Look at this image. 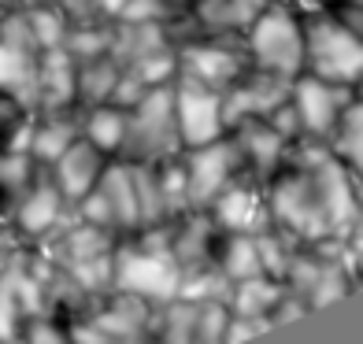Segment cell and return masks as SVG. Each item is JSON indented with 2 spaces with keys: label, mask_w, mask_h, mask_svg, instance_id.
<instances>
[{
  "label": "cell",
  "mask_w": 363,
  "mask_h": 344,
  "mask_svg": "<svg viewBox=\"0 0 363 344\" xmlns=\"http://www.w3.org/2000/svg\"><path fill=\"white\" fill-rule=\"evenodd\" d=\"M304 71L349 89L363 74V41L330 8H315L304 19Z\"/></svg>",
  "instance_id": "1"
},
{
  "label": "cell",
  "mask_w": 363,
  "mask_h": 344,
  "mask_svg": "<svg viewBox=\"0 0 363 344\" xmlns=\"http://www.w3.org/2000/svg\"><path fill=\"white\" fill-rule=\"evenodd\" d=\"M249 52L259 71L296 78L304 71V19L282 4L263 8L249 26Z\"/></svg>",
  "instance_id": "2"
},
{
  "label": "cell",
  "mask_w": 363,
  "mask_h": 344,
  "mask_svg": "<svg viewBox=\"0 0 363 344\" xmlns=\"http://www.w3.org/2000/svg\"><path fill=\"white\" fill-rule=\"evenodd\" d=\"M352 101L349 86H337V81H326L315 74H296L289 86V104L296 111V122H301V134L311 137H330L341 122L345 108Z\"/></svg>",
  "instance_id": "3"
},
{
  "label": "cell",
  "mask_w": 363,
  "mask_h": 344,
  "mask_svg": "<svg viewBox=\"0 0 363 344\" xmlns=\"http://www.w3.org/2000/svg\"><path fill=\"white\" fill-rule=\"evenodd\" d=\"M174 130H178V141H186L189 149H201V144L219 141L223 130H226L223 96L216 89L201 86V81L182 86L178 101H174Z\"/></svg>",
  "instance_id": "4"
},
{
  "label": "cell",
  "mask_w": 363,
  "mask_h": 344,
  "mask_svg": "<svg viewBox=\"0 0 363 344\" xmlns=\"http://www.w3.org/2000/svg\"><path fill=\"white\" fill-rule=\"evenodd\" d=\"M115 282H119V289L145 300H171L174 292H182V274L163 256L148 252H119Z\"/></svg>",
  "instance_id": "5"
},
{
  "label": "cell",
  "mask_w": 363,
  "mask_h": 344,
  "mask_svg": "<svg viewBox=\"0 0 363 344\" xmlns=\"http://www.w3.org/2000/svg\"><path fill=\"white\" fill-rule=\"evenodd\" d=\"M238 163V144H201L193 156H189V171H186V193L196 196V204L219 196L230 182V171Z\"/></svg>",
  "instance_id": "6"
},
{
  "label": "cell",
  "mask_w": 363,
  "mask_h": 344,
  "mask_svg": "<svg viewBox=\"0 0 363 344\" xmlns=\"http://www.w3.org/2000/svg\"><path fill=\"white\" fill-rule=\"evenodd\" d=\"M60 193L63 196H74V200H86V196L93 193V185L101 182V149L89 141H71L67 152H63L60 159Z\"/></svg>",
  "instance_id": "7"
},
{
  "label": "cell",
  "mask_w": 363,
  "mask_h": 344,
  "mask_svg": "<svg viewBox=\"0 0 363 344\" xmlns=\"http://www.w3.org/2000/svg\"><path fill=\"white\" fill-rule=\"evenodd\" d=\"M182 63L193 81H201L208 89H219L226 81H238L241 78V59L230 56L223 45H196L182 52Z\"/></svg>",
  "instance_id": "8"
},
{
  "label": "cell",
  "mask_w": 363,
  "mask_h": 344,
  "mask_svg": "<svg viewBox=\"0 0 363 344\" xmlns=\"http://www.w3.org/2000/svg\"><path fill=\"white\" fill-rule=\"evenodd\" d=\"M216 211H219V222H223L226 229H234V234H252V229L263 226V219H259L263 207H259V200H256V193L241 189V185L223 189Z\"/></svg>",
  "instance_id": "9"
},
{
  "label": "cell",
  "mask_w": 363,
  "mask_h": 344,
  "mask_svg": "<svg viewBox=\"0 0 363 344\" xmlns=\"http://www.w3.org/2000/svg\"><path fill=\"white\" fill-rule=\"evenodd\" d=\"M330 137H334L337 159L349 163V167H356V171H363V101H359V96H352V101H349V108H345L337 130Z\"/></svg>",
  "instance_id": "10"
},
{
  "label": "cell",
  "mask_w": 363,
  "mask_h": 344,
  "mask_svg": "<svg viewBox=\"0 0 363 344\" xmlns=\"http://www.w3.org/2000/svg\"><path fill=\"white\" fill-rule=\"evenodd\" d=\"M238 315L241 319H263L267 311H274L278 304H282V292H278V285L267 282V274H256V277H245V282L238 285Z\"/></svg>",
  "instance_id": "11"
},
{
  "label": "cell",
  "mask_w": 363,
  "mask_h": 344,
  "mask_svg": "<svg viewBox=\"0 0 363 344\" xmlns=\"http://www.w3.org/2000/svg\"><path fill=\"white\" fill-rule=\"evenodd\" d=\"M60 215V189H34L19 207V226L23 234H45Z\"/></svg>",
  "instance_id": "12"
},
{
  "label": "cell",
  "mask_w": 363,
  "mask_h": 344,
  "mask_svg": "<svg viewBox=\"0 0 363 344\" xmlns=\"http://www.w3.org/2000/svg\"><path fill=\"white\" fill-rule=\"evenodd\" d=\"M126 141V115L115 108H101L89 115V144H96L101 152H115Z\"/></svg>",
  "instance_id": "13"
},
{
  "label": "cell",
  "mask_w": 363,
  "mask_h": 344,
  "mask_svg": "<svg viewBox=\"0 0 363 344\" xmlns=\"http://www.w3.org/2000/svg\"><path fill=\"white\" fill-rule=\"evenodd\" d=\"M223 270L230 277H238V282H245V277H256V274H267L263 270V259H259V248L252 237H238L226 244V256H223Z\"/></svg>",
  "instance_id": "14"
},
{
  "label": "cell",
  "mask_w": 363,
  "mask_h": 344,
  "mask_svg": "<svg viewBox=\"0 0 363 344\" xmlns=\"http://www.w3.org/2000/svg\"><path fill=\"white\" fill-rule=\"evenodd\" d=\"M34 78H38V71L30 67V59L23 56V48L0 41V89L19 93L26 81H34Z\"/></svg>",
  "instance_id": "15"
},
{
  "label": "cell",
  "mask_w": 363,
  "mask_h": 344,
  "mask_svg": "<svg viewBox=\"0 0 363 344\" xmlns=\"http://www.w3.org/2000/svg\"><path fill=\"white\" fill-rule=\"evenodd\" d=\"M74 137H71V130L67 126H60V122H52V126H45L41 134H34V152L38 159H60L63 152H67V144H71Z\"/></svg>",
  "instance_id": "16"
},
{
  "label": "cell",
  "mask_w": 363,
  "mask_h": 344,
  "mask_svg": "<svg viewBox=\"0 0 363 344\" xmlns=\"http://www.w3.org/2000/svg\"><path fill=\"white\" fill-rule=\"evenodd\" d=\"M104 11H111V15H123V8H126V0H96Z\"/></svg>",
  "instance_id": "17"
}]
</instances>
